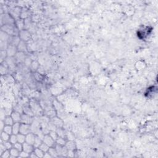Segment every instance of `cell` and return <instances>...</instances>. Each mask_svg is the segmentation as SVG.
Segmentation results:
<instances>
[{
    "label": "cell",
    "instance_id": "cell-18",
    "mask_svg": "<svg viewBox=\"0 0 158 158\" xmlns=\"http://www.w3.org/2000/svg\"><path fill=\"white\" fill-rule=\"evenodd\" d=\"M43 141L41 140L40 139V138L39 136H36V138H35V143H34V146L36 148H38L40 147V145H41Z\"/></svg>",
    "mask_w": 158,
    "mask_h": 158
},
{
    "label": "cell",
    "instance_id": "cell-3",
    "mask_svg": "<svg viewBox=\"0 0 158 158\" xmlns=\"http://www.w3.org/2000/svg\"><path fill=\"white\" fill-rule=\"evenodd\" d=\"M22 151H25V152H27L28 154L32 153L34 151V145L28 143L27 142H25L24 143H23V150Z\"/></svg>",
    "mask_w": 158,
    "mask_h": 158
},
{
    "label": "cell",
    "instance_id": "cell-6",
    "mask_svg": "<svg viewBox=\"0 0 158 158\" xmlns=\"http://www.w3.org/2000/svg\"><path fill=\"white\" fill-rule=\"evenodd\" d=\"M7 55L8 56H10L12 57L14 55H15L16 54V48H15L14 45H10L9 46H8L7 48Z\"/></svg>",
    "mask_w": 158,
    "mask_h": 158
},
{
    "label": "cell",
    "instance_id": "cell-21",
    "mask_svg": "<svg viewBox=\"0 0 158 158\" xmlns=\"http://www.w3.org/2000/svg\"><path fill=\"white\" fill-rule=\"evenodd\" d=\"M50 135L54 141H56L57 139L58 138V135H57V132H54V131H52L50 133Z\"/></svg>",
    "mask_w": 158,
    "mask_h": 158
},
{
    "label": "cell",
    "instance_id": "cell-13",
    "mask_svg": "<svg viewBox=\"0 0 158 158\" xmlns=\"http://www.w3.org/2000/svg\"><path fill=\"white\" fill-rule=\"evenodd\" d=\"M10 153H11V156L17 157L19 156L20 151L13 147V148H12L11 149H10Z\"/></svg>",
    "mask_w": 158,
    "mask_h": 158
},
{
    "label": "cell",
    "instance_id": "cell-10",
    "mask_svg": "<svg viewBox=\"0 0 158 158\" xmlns=\"http://www.w3.org/2000/svg\"><path fill=\"white\" fill-rule=\"evenodd\" d=\"M4 122H5V125H12L14 124V122L12 117L9 116H6V117H5Z\"/></svg>",
    "mask_w": 158,
    "mask_h": 158
},
{
    "label": "cell",
    "instance_id": "cell-2",
    "mask_svg": "<svg viewBox=\"0 0 158 158\" xmlns=\"http://www.w3.org/2000/svg\"><path fill=\"white\" fill-rule=\"evenodd\" d=\"M30 124H27L22 123L21 124V128H20V133H22L23 135H27L29 133H30Z\"/></svg>",
    "mask_w": 158,
    "mask_h": 158
},
{
    "label": "cell",
    "instance_id": "cell-8",
    "mask_svg": "<svg viewBox=\"0 0 158 158\" xmlns=\"http://www.w3.org/2000/svg\"><path fill=\"white\" fill-rule=\"evenodd\" d=\"M11 116L13 119L14 123L15 122H20V121H21V116L20 115V113H17V112H12Z\"/></svg>",
    "mask_w": 158,
    "mask_h": 158
},
{
    "label": "cell",
    "instance_id": "cell-9",
    "mask_svg": "<svg viewBox=\"0 0 158 158\" xmlns=\"http://www.w3.org/2000/svg\"><path fill=\"white\" fill-rule=\"evenodd\" d=\"M31 120H32V118L28 114H23L21 116V122L23 124H30L31 123Z\"/></svg>",
    "mask_w": 158,
    "mask_h": 158
},
{
    "label": "cell",
    "instance_id": "cell-12",
    "mask_svg": "<svg viewBox=\"0 0 158 158\" xmlns=\"http://www.w3.org/2000/svg\"><path fill=\"white\" fill-rule=\"evenodd\" d=\"M34 153L37 156V157H43L44 156V154L45 152H44L43 151L41 150V149H40L39 148H36L34 151Z\"/></svg>",
    "mask_w": 158,
    "mask_h": 158
},
{
    "label": "cell",
    "instance_id": "cell-20",
    "mask_svg": "<svg viewBox=\"0 0 158 158\" xmlns=\"http://www.w3.org/2000/svg\"><path fill=\"white\" fill-rule=\"evenodd\" d=\"M13 147L16 148V149H17V150H19L20 152L23 150V144L21 143H19V142H17L16 143H15L14 145H13Z\"/></svg>",
    "mask_w": 158,
    "mask_h": 158
},
{
    "label": "cell",
    "instance_id": "cell-7",
    "mask_svg": "<svg viewBox=\"0 0 158 158\" xmlns=\"http://www.w3.org/2000/svg\"><path fill=\"white\" fill-rule=\"evenodd\" d=\"M21 124L20 122H15L12 125V134L17 135L20 133V128H21Z\"/></svg>",
    "mask_w": 158,
    "mask_h": 158
},
{
    "label": "cell",
    "instance_id": "cell-1",
    "mask_svg": "<svg viewBox=\"0 0 158 158\" xmlns=\"http://www.w3.org/2000/svg\"><path fill=\"white\" fill-rule=\"evenodd\" d=\"M2 31L8 35H14L15 33V28L13 27L12 24L4 25L2 27Z\"/></svg>",
    "mask_w": 158,
    "mask_h": 158
},
{
    "label": "cell",
    "instance_id": "cell-14",
    "mask_svg": "<svg viewBox=\"0 0 158 158\" xmlns=\"http://www.w3.org/2000/svg\"><path fill=\"white\" fill-rule=\"evenodd\" d=\"M38 148H39L40 149H41V150H42L44 152H45V153L46 152H48L49 149H50V147L48 146V145H47L45 143H43V142H42V143L40 145V147H38Z\"/></svg>",
    "mask_w": 158,
    "mask_h": 158
},
{
    "label": "cell",
    "instance_id": "cell-17",
    "mask_svg": "<svg viewBox=\"0 0 158 158\" xmlns=\"http://www.w3.org/2000/svg\"><path fill=\"white\" fill-rule=\"evenodd\" d=\"M11 14L12 16H13L14 15L16 17H18L19 16H20L21 12H20V11L19 10H17V7H15V8L12 9Z\"/></svg>",
    "mask_w": 158,
    "mask_h": 158
},
{
    "label": "cell",
    "instance_id": "cell-5",
    "mask_svg": "<svg viewBox=\"0 0 158 158\" xmlns=\"http://www.w3.org/2000/svg\"><path fill=\"white\" fill-rule=\"evenodd\" d=\"M35 138L36 136L32 133H29L28 134L26 135V139H25V142L31 144V145H34V143H35Z\"/></svg>",
    "mask_w": 158,
    "mask_h": 158
},
{
    "label": "cell",
    "instance_id": "cell-16",
    "mask_svg": "<svg viewBox=\"0 0 158 158\" xmlns=\"http://www.w3.org/2000/svg\"><path fill=\"white\" fill-rule=\"evenodd\" d=\"M10 136L11 135L8 134V133H6L4 131L2 132L1 133V140L4 141H9V139H10Z\"/></svg>",
    "mask_w": 158,
    "mask_h": 158
},
{
    "label": "cell",
    "instance_id": "cell-25",
    "mask_svg": "<svg viewBox=\"0 0 158 158\" xmlns=\"http://www.w3.org/2000/svg\"><path fill=\"white\" fill-rule=\"evenodd\" d=\"M4 145H5L6 149H9V150H10V149L12 148V144L9 141H5Z\"/></svg>",
    "mask_w": 158,
    "mask_h": 158
},
{
    "label": "cell",
    "instance_id": "cell-24",
    "mask_svg": "<svg viewBox=\"0 0 158 158\" xmlns=\"http://www.w3.org/2000/svg\"><path fill=\"white\" fill-rule=\"evenodd\" d=\"M66 148H68V149H70V150H72V149H74V143H73L72 141H69L68 142V143L66 145Z\"/></svg>",
    "mask_w": 158,
    "mask_h": 158
},
{
    "label": "cell",
    "instance_id": "cell-15",
    "mask_svg": "<svg viewBox=\"0 0 158 158\" xmlns=\"http://www.w3.org/2000/svg\"><path fill=\"white\" fill-rule=\"evenodd\" d=\"M12 125H5V127L3 129V131L11 135L12 134Z\"/></svg>",
    "mask_w": 158,
    "mask_h": 158
},
{
    "label": "cell",
    "instance_id": "cell-4",
    "mask_svg": "<svg viewBox=\"0 0 158 158\" xmlns=\"http://www.w3.org/2000/svg\"><path fill=\"white\" fill-rule=\"evenodd\" d=\"M54 141H55L50 136V135H45L43 139V142L45 143V144H46L48 146H49L50 147H52L54 143Z\"/></svg>",
    "mask_w": 158,
    "mask_h": 158
},
{
    "label": "cell",
    "instance_id": "cell-23",
    "mask_svg": "<svg viewBox=\"0 0 158 158\" xmlns=\"http://www.w3.org/2000/svg\"><path fill=\"white\" fill-rule=\"evenodd\" d=\"M9 156H11V153L10 150L9 151V149H6V151H5L1 154V157L3 158H9Z\"/></svg>",
    "mask_w": 158,
    "mask_h": 158
},
{
    "label": "cell",
    "instance_id": "cell-11",
    "mask_svg": "<svg viewBox=\"0 0 158 158\" xmlns=\"http://www.w3.org/2000/svg\"><path fill=\"white\" fill-rule=\"evenodd\" d=\"M17 142L21 143L23 144L25 142V139H26V135L22 134V133H19V134L17 135Z\"/></svg>",
    "mask_w": 158,
    "mask_h": 158
},
{
    "label": "cell",
    "instance_id": "cell-22",
    "mask_svg": "<svg viewBox=\"0 0 158 158\" xmlns=\"http://www.w3.org/2000/svg\"><path fill=\"white\" fill-rule=\"evenodd\" d=\"M57 143V145H61V146H64V145H66V141H64V138L62 137L59 138H57V140H56Z\"/></svg>",
    "mask_w": 158,
    "mask_h": 158
},
{
    "label": "cell",
    "instance_id": "cell-19",
    "mask_svg": "<svg viewBox=\"0 0 158 158\" xmlns=\"http://www.w3.org/2000/svg\"><path fill=\"white\" fill-rule=\"evenodd\" d=\"M9 141L11 143L12 145H14L15 143H16L17 142V135H14V134H12L10 136V139H9Z\"/></svg>",
    "mask_w": 158,
    "mask_h": 158
}]
</instances>
